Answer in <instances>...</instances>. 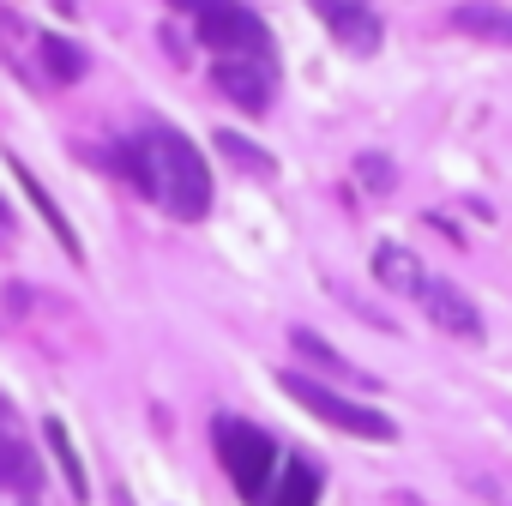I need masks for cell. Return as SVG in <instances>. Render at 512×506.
<instances>
[{"label": "cell", "mask_w": 512, "mask_h": 506, "mask_svg": "<svg viewBox=\"0 0 512 506\" xmlns=\"http://www.w3.org/2000/svg\"><path fill=\"white\" fill-rule=\"evenodd\" d=\"M217 151L235 163V169H247V175H260V181H272L278 175V163H272V151H260L253 139H241V133H229V127H217Z\"/></svg>", "instance_id": "13"}, {"label": "cell", "mask_w": 512, "mask_h": 506, "mask_svg": "<svg viewBox=\"0 0 512 506\" xmlns=\"http://www.w3.org/2000/svg\"><path fill=\"white\" fill-rule=\"evenodd\" d=\"M7 31H13V25H7V19H0V37H7Z\"/></svg>", "instance_id": "19"}, {"label": "cell", "mask_w": 512, "mask_h": 506, "mask_svg": "<svg viewBox=\"0 0 512 506\" xmlns=\"http://www.w3.org/2000/svg\"><path fill=\"white\" fill-rule=\"evenodd\" d=\"M211 440H217V458H223V470H229V482H235L241 500H260V494L272 488L278 446H272L266 428H253V422H241V416H217Z\"/></svg>", "instance_id": "2"}, {"label": "cell", "mask_w": 512, "mask_h": 506, "mask_svg": "<svg viewBox=\"0 0 512 506\" xmlns=\"http://www.w3.org/2000/svg\"><path fill=\"white\" fill-rule=\"evenodd\" d=\"M13 169H19V181H25V193H31V205H37V211H43V217H49V229H55V235H61V247H67V253H73V260H79V235H73V223H67V217H61V205H55V199H49V193H43V181H37V175H31V169H25V163H13Z\"/></svg>", "instance_id": "14"}, {"label": "cell", "mask_w": 512, "mask_h": 506, "mask_svg": "<svg viewBox=\"0 0 512 506\" xmlns=\"http://www.w3.org/2000/svg\"><path fill=\"white\" fill-rule=\"evenodd\" d=\"M37 55H43V73L55 79V85H79L85 79V55H79V43H67V37H37Z\"/></svg>", "instance_id": "12"}, {"label": "cell", "mask_w": 512, "mask_h": 506, "mask_svg": "<svg viewBox=\"0 0 512 506\" xmlns=\"http://www.w3.org/2000/svg\"><path fill=\"white\" fill-rule=\"evenodd\" d=\"M43 434H49V446H55V464L67 470V488L85 500L91 494V482H85V464H79V452H73V440H67V428L61 422H43Z\"/></svg>", "instance_id": "16"}, {"label": "cell", "mask_w": 512, "mask_h": 506, "mask_svg": "<svg viewBox=\"0 0 512 506\" xmlns=\"http://www.w3.org/2000/svg\"><path fill=\"white\" fill-rule=\"evenodd\" d=\"M290 344H296V356H302V362L326 368L332 380H350V386H362V380H368V374H362L356 362H344V356H338V350H332V344H326L320 332H308V326H290Z\"/></svg>", "instance_id": "10"}, {"label": "cell", "mask_w": 512, "mask_h": 506, "mask_svg": "<svg viewBox=\"0 0 512 506\" xmlns=\"http://www.w3.org/2000/svg\"><path fill=\"white\" fill-rule=\"evenodd\" d=\"M452 31H464L476 43H494V49H512V7H494V0H458Z\"/></svg>", "instance_id": "8"}, {"label": "cell", "mask_w": 512, "mask_h": 506, "mask_svg": "<svg viewBox=\"0 0 512 506\" xmlns=\"http://www.w3.org/2000/svg\"><path fill=\"white\" fill-rule=\"evenodd\" d=\"M139 145H145V157H151L157 205H169L175 217L199 223V217L211 211V169H205V157L193 151V139H181V133L157 127V133H145Z\"/></svg>", "instance_id": "1"}, {"label": "cell", "mask_w": 512, "mask_h": 506, "mask_svg": "<svg viewBox=\"0 0 512 506\" xmlns=\"http://www.w3.org/2000/svg\"><path fill=\"white\" fill-rule=\"evenodd\" d=\"M211 85L241 109V115H266L272 109V85H278V61H247V55H217Z\"/></svg>", "instance_id": "5"}, {"label": "cell", "mask_w": 512, "mask_h": 506, "mask_svg": "<svg viewBox=\"0 0 512 506\" xmlns=\"http://www.w3.org/2000/svg\"><path fill=\"white\" fill-rule=\"evenodd\" d=\"M416 302H422V314L446 332V338H464V344H482V314H476V302L458 290V284H446V278H422V290H416Z\"/></svg>", "instance_id": "6"}, {"label": "cell", "mask_w": 512, "mask_h": 506, "mask_svg": "<svg viewBox=\"0 0 512 506\" xmlns=\"http://www.w3.org/2000/svg\"><path fill=\"white\" fill-rule=\"evenodd\" d=\"M169 7H175V13H193V19H199V13L211 7V0H169Z\"/></svg>", "instance_id": "18"}, {"label": "cell", "mask_w": 512, "mask_h": 506, "mask_svg": "<svg viewBox=\"0 0 512 506\" xmlns=\"http://www.w3.org/2000/svg\"><path fill=\"white\" fill-rule=\"evenodd\" d=\"M308 7L326 19V31L350 49V55H374L380 49V13L368 7V0H308Z\"/></svg>", "instance_id": "7"}, {"label": "cell", "mask_w": 512, "mask_h": 506, "mask_svg": "<svg viewBox=\"0 0 512 506\" xmlns=\"http://www.w3.org/2000/svg\"><path fill=\"white\" fill-rule=\"evenodd\" d=\"M356 175H362V187H374V193H392V181H398V175H392V163H386V157H374V151H362V157H356Z\"/></svg>", "instance_id": "17"}, {"label": "cell", "mask_w": 512, "mask_h": 506, "mask_svg": "<svg viewBox=\"0 0 512 506\" xmlns=\"http://www.w3.org/2000/svg\"><path fill=\"white\" fill-rule=\"evenodd\" d=\"M199 43L217 55H247V61H272V31L260 25V13H247L241 0H211L199 13Z\"/></svg>", "instance_id": "4"}, {"label": "cell", "mask_w": 512, "mask_h": 506, "mask_svg": "<svg viewBox=\"0 0 512 506\" xmlns=\"http://www.w3.org/2000/svg\"><path fill=\"white\" fill-rule=\"evenodd\" d=\"M43 470H37V452L13 434H0V488H13V494H37Z\"/></svg>", "instance_id": "11"}, {"label": "cell", "mask_w": 512, "mask_h": 506, "mask_svg": "<svg viewBox=\"0 0 512 506\" xmlns=\"http://www.w3.org/2000/svg\"><path fill=\"white\" fill-rule=\"evenodd\" d=\"M374 278H380L386 290H398V296H416L428 272H422V260H416L410 247H398V241H380V247H374Z\"/></svg>", "instance_id": "9"}, {"label": "cell", "mask_w": 512, "mask_h": 506, "mask_svg": "<svg viewBox=\"0 0 512 506\" xmlns=\"http://www.w3.org/2000/svg\"><path fill=\"white\" fill-rule=\"evenodd\" d=\"M278 380H284V392H290L302 410H314L320 422H332V428H344V434H356V440H398V422H392V416H380V410H368V404H356V398L320 386L314 374H278Z\"/></svg>", "instance_id": "3"}, {"label": "cell", "mask_w": 512, "mask_h": 506, "mask_svg": "<svg viewBox=\"0 0 512 506\" xmlns=\"http://www.w3.org/2000/svg\"><path fill=\"white\" fill-rule=\"evenodd\" d=\"M320 500V470L314 464H290L284 482L272 488V506H314Z\"/></svg>", "instance_id": "15"}]
</instances>
